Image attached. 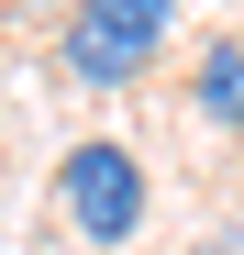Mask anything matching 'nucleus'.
I'll use <instances>...</instances> for the list:
<instances>
[{"label": "nucleus", "instance_id": "obj_1", "mask_svg": "<svg viewBox=\"0 0 244 255\" xmlns=\"http://www.w3.org/2000/svg\"><path fill=\"white\" fill-rule=\"evenodd\" d=\"M167 33H178V0H78L56 22V78L67 89H133V78H155Z\"/></svg>", "mask_w": 244, "mask_h": 255}, {"label": "nucleus", "instance_id": "obj_2", "mask_svg": "<svg viewBox=\"0 0 244 255\" xmlns=\"http://www.w3.org/2000/svg\"><path fill=\"white\" fill-rule=\"evenodd\" d=\"M56 211H67V233H78V244L122 255V244L144 233V211H155V189H144V155H133V144H111V133L67 144V155H56Z\"/></svg>", "mask_w": 244, "mask_h": 255}, {"label": "nucleus", "instance_id": "obj_3", "mask_svg": "<svg viewBox=\"0 0 244 255\" xmlns=\"http://www.w3.org/2000/svg\"><path fill=\"white\" fill-rule=\"evenodd\" d=\"M189 111L244 144V33H211V45L189 56Z\"/></svg>", "mask_w": 244, "mask_h": 255}, {"label": "nucleus", "instance_id": "obj_4", "mask_svg": "<svg viewBox=\"0 0 244 255\" xmlns=\"http://www.w3.org/2000/svg\"><path fill=\"white\" fill-rule=\"evenodd\" d=\"M189 255H244V233H233V222H222V233H200V244H189Z\"/></svg>", "mask_w": 244, "mask_h": 255}]
</instances>
